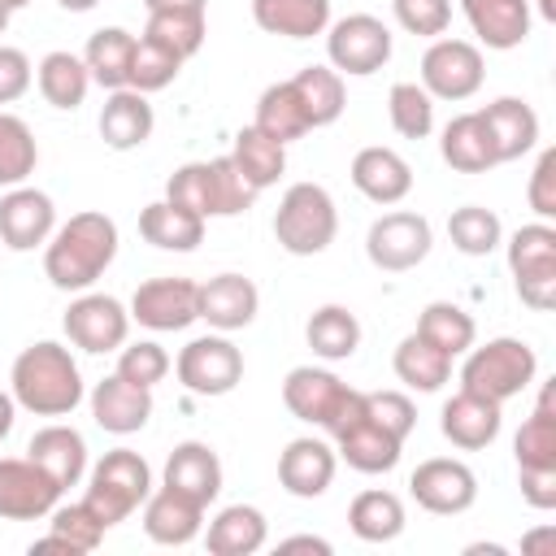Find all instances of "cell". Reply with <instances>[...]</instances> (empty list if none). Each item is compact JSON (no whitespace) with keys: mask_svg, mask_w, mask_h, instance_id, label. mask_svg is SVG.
<instances>
[{"mask_svg":"<svg viewBox=\"0 0 556 556\" xmlns=\"http://www.w3.org/2000/svg\"><path fill=\"white\" fill-rule=\"evenodd\" d=\"M539 374V356L526 339H513V334H500V339H486L482 348H469L465 352V365H460V387L473 391V395H486L495 404L521 395Z\"/></svg>","mask_w":556,"mask_h":556,"instance_id":"obj_4","label":"cell"},{"mask_svg":"<svg viewBox=\"0 0 556 556\" xmlns=\"http://www.w3.org/2000/svg\"><path fill=\"white\" fill-rule=\"evenodd\" d=\"M213 191H217V217H239V213H248L252 200L261 195V191L239 174V165L230 161V152H226V156H213Z\"/></svg>","mask_w":556,"mask_h":556,"instance_id":"obj_51","label":"cell"},{"mask_svg":"<svg viewBox=\"0 0 556 556\" xmlns=\"http://www.w3.org/2000/svg\"><path fill=\"white\" fill-rule=\"evenodd\" d=\"M408 495L434 517H456L473 508L478 473L456 456H430L408 473Z\"/></svg>","mask_w":556,"mask_h":556,"instance_id":"obj_11","label":"cell"},{"mask_svg":"<svg viewBox=\"0 0 556 556\" xmlns=\"http://www.w3.org/2000/svg\"><path fill=\"white\" fill-rule=\"evenodd\" d=\"M508 269H513L521 304H530L534 313H547L556 304V226L530 222V226L513 230Z\"/></svg>","mask_w":556,"mask_h":556,"instance_id":"obj_6","label":"cell"},{"mask_svg":"<svg viewBox=\"0 0 556 556\" xmlns=\"http://www.w3.org/2000/svg\"><path fill=\"white\" fill-rule=\"evenodd\" d=\"M304 113H308V126H330L343 117V104H348V91H343V74L330 70V65H304L295 78H291Z\"/></svg>","mask_w":556,"mask_h":556,"instance_id":"obj_36","label":"cell"},{"mask_svg":"<svg viewBox=\"0 0 556 556\" xmlns=\"http://www.w3.org/2000/svg\"><path fill=\"white\" fill-rule=\"evenodd\" d=\"M517 486L530 508H556V465H517Z\"/></svg>","mask_w":556,"mask_h":556,"instance_id":"obj_55","label":"cell"},{"mask_svg":"<svg viewBox=\"0 0 556 556\" xmlns=\"http://www.w3.org/2000/svg\"><path fill=\"white\" fill-rule=\"evenodd\" d=\"M447 239H452V248L465 252V256H491V252L500 248V239H504V226H500V217H495L491 208H482V204H460V208H452V217H447Z\"/></svg>","mask_w":556,"mask_h":556,"instance_id":"obj_45","label":"cell"},{"mask_svg":"<svg viewBox=\"0 0 556 556\" xmlns=\"http://www.w3.org/2000/svg\"><path fill=\"white\" fill-rule=\"evenodd\" d=\"M387 113L395 135L404 139H426L434 130V96L421 83H395L387 96Z\"/></svg>","mask_w":556,"mask_h":556,"instance_id":"obj_48","label":"cell"},{"mask_svg":"<svg viewBox=\"0 0 556 556\" xmlns=\"http://www.w3.org/2000/svg\"><path fill=\"white\" fill-rule=\"evenodd\" d=\"M391 13L408 35L421 39H439L452 26V0H391Z\"/></svg>","mask_w":556,"mask_h":556,"instance_id":"obj_52","label":"cell"},{"mask_svg":"<svg viewBox=\"0 0 556 556\" xmlns=\"http://www.w3.org/2000/svg\"><path fill=\"white\" fill-rule=\"evenodd\" d=\"M252 126H256L261 135L278 139L282 148H287L291 139H304V135L313 130V126H308V113H304V104H300V96H295V87H291V78L261 91V100H256V122H252Z\"/></svg>","mask_w":556,"mask_h":556,"instance_id":"obj_37","label":"cell"},{"mask_svg":"<svg viewBox=\"0 0 556 556\" xmlns=\"http://www.w3.org/2000/svg\"><path fill=\"white\" fill-rule=\"evenodd\" d=\"M552 400H556V387L543 382L534 413L521 421V430L513 439L517 465H556V408H552Z\"/></svg>","mask_w":556,"mask_h":556,"instance_id":"obj_42","label":"cell"},{"mask_svg":"<svg viewBox=\"0 0 556 556\" xmlns=\"http://www.w3.org/2000/svg\"><path fill=\"white\" fill-rule=\"evenodd\" d=\"M56 4H61L65 13H87V9H96L100 0H56Z\"/></svg>","mask_w":556,"mask_h":556,"instance_id":"obj_61","label":"cell"},{"mask_svg":"<svg viewBox=\"0 0 556 556\" xmlns=\"http://www.w3.org/2000/svg\"><path fill=\"white\" fill-rule=\"evenodd\" d=\"M321 552V556H330V543L326 539H317V534H295V539H282L278 543V552Z\"/></svg>","mask_w":556,"mask_h":556,"instance_id":"obj_57","label":"cell"},{"mask_svg":"<svg viewBox=\"0 0 556 556\" xmlns=\"http://www.w3.org/2000/svg\"><path fill=\"white\" fill-rule=\"evenodd\" d=\"M130 321L148 330H187L200 321V282L191 278H148L130 295Z\"/></svg>","mask_w":556,"mask_h":556,"instance_id":"obj_13","label":"cell"},{"mask_svg":"<svg viewBox=\"0 0 556 556\" xmlns=\"http://www.w3.org/2000/svg\"><path fill=\"white\" fill-rule=\"evenodd\" d=\"M252 22L265 35L313 39L330 26V0H252Z\"/></svg>","mask_w":556,"mask_h":556,"instance_id":"obj_31","label":"cell"},{"mask_svg":"<svg viewBox=\"0 0 556 556\" xmlns=\"http://www.w3.org/2000/svg\"><path fill=\"white\" fill-rule=\"evenodd\" d=\"M526 200L539 213V222H552L556 217V148H543L539 152L534 174H530V187H526Z\"/></svg>","mask_w":556,"mask_h":556,"instance_id":"obj_54","label":"cell"},{"mask_svg":"<svg viewBox=\"0 0 556 556\" xmlns=\"http://www.w3.org/2000/svg\"><path fill=\"white\" fill-rule=\"evenodd\" d=\"M61 486L30 456H0V517L4 521H39L56 508Z\"/></svg>","mask_w":556,"mask_h":556,"instance_id":"obj_14","label":"cell"},{"mask_svg":"<svg viewBox=\"0 0 556 556\" xmlns=\"http://www.w3.org/2000/svg\"><path fill=\"white\" fill-rule=\"evenodd\" d=\"M30 78H35L30 56H26L22 48H4V43H0V104L22 100V96L30 91Z\"/></svg>","mask_w":556,"mask_h":556,"instance_id":"obj_56","label":"cell"},{"mask_svg":"<svg viewBox=\"0 0 556 556\" xmlns=\"http://www.w3.org/2000/svg\"><path fill=\"white\" fill-rule=\"evenodd\" d=\"M139 235L161 252H191L204 239V217H195L191 208H178L169 200H152L139 213Z\"/></svg>","mask_w":556,"mask_h":556,"instance_id":"obj_33","label":"cell"},{"mask_svg":"<svg viewBox=\"0 0 556 556\" xmlns=\"http://www.w3.org/2000/svg\"><path fill=\"white\" fill-rule=\"evenodd\" d=\"M9 17H13V9L0 0V35H4V26H9Z\"/></svg>","mask_w":556,"mask_h":556,"instance_id":"obj_62","label":"cell"},{"mask_svg":"<svg viewBox=\"0 0 556 556\" xmlns=\"http://www.w3.org/2000/svg\"><path fill=\"white\" fill-rule=\"evenodd\" d=\"M4 4H9V9H13V13H17V9H26V4H30V0H4Z\"/></svg>","mask_w":556,"mask_h":556,"instance_id":"obj_64","label":"cell"},{"mask_svg":"<svg viewBox=\"0 0 556 556\" xmlns=\"http://www.w3.org/2000/svg\"><path fill=\"white\" fill-rule=\"evenodd\" d=\"M204 9H165V13H148L143 39L161 43L165 52H174L178 61L195 56L204 48Z\"/></svg>","mask_w":556,"mask_h":556,"instance_id":"obj_44","label":"cell"},{"mask_svg":"<svg viewBox=\"0 0 556 556\" xmlns=\"http://www.w3.org/2000/svg\"><path fill=\"white\" fill-rule=\"evenodd\" d=\"M91 417L109 434H135L152 417V391L126 382L122 374H109L91 387Z\"/></svg>","mask_w":556,"mask_h":556,"instance_id":"obj_21","label":"cell"},{"mask_svg":"<svg viewBox=\"0 0 556 556\" xmlns=\"http://www.w3.org/2000/svg\"><path fill=\"white\" fill-rule=\"evenodd\" d=\"M200 530H204V504L200 500H191V495H182V491H174L165 482H161V491H152L143 500V534L152 543L187 547Z\"/></svg>","mask_w":556,"mask_h":556,"instance_id":"obj_19","label":"cell"},{"mask_svg":"<svg viewBox=\"0 0 556 556\" xmlns=\"http://www.w3.org/2000/svg\"><path fill=\"white\" fill-rule=\"evenodd\" d=\"M9 391H13L17 408H26L35 417H70L83 404V374L65 343L39 339L17 352V361L9 369Z\"/></svg>","mask_w":556,"mask_h":556,"instance_id":"obj_2","label":"cell"},{"mask_svg":"<svg viewBox=\"0 0 556 556\" xmlns=\"http://www.w3.org/2000/svg\"><path fill=\"white\" fill-rule=\"evenodd\" d=\"M152 104L143 91L135 87H117L109 91L104 109H100V139L113 148V152H130V148H143L152 139Z\"/></svg>","mask_w":556,"mask_h":556,"instance_id":"obj_25","label":"cell"},{"mask_svg":"<svg viewBox=\"0 0 556 556\" xmlns=\"http://www.w3.org/2000/svg\"><path fill=\"white\" fill-rule=\"evenodd\" d=\"M543 547H556V530L552 526H543V530H534V534L521 539V552H530V556H539Z\"/></svg>","mask_w":556,"mask_h":556,"instance_id":"obj_58","label":"cell"},{"mask_svg":"<svg viewBox=\"0 0 556 556\" xmlns=\"http://www.w3.org/2000/svg\"><path fill=\"white\" fill-rule=\"evenodd\" d=\"M39 165V143L30 126L13 113H0V187H22Z\"/></svg>","mask_w":556,"mask_h":556,"instance_id":"obj_46","label":"cell"},{"mask_svg":"<svg viewBox=\"0 0 556 556\" xmlns=\"http://www.w3.org/2000/svg\"><path fill=\"white\" fill-rule=\"evenodd\" d=\"M486 130H491V143H495V161H521L526 152L539 148V113L517 100V96H500L491 100L486 109H478Z\"/></svg>","mask_w":556,"mask_h":556,"instance_id":"obj_24","label":"cell"},{"mask_svg":"<svg viewBox=\"0 0 556 556\" xmlns=\"http://www.w3.org/2000/svg\"><path fill=\"white\" fill-rule=\"evenodd\" d=\"M352 187L374 204H400L413 191V165L395 148H361L352 156Z\"/></svg>","mask_w":556,"mask_h":556,"instance_id":"obj_22","label":"cell"},{"mask_svg":"<svg viewBox=\"0 0 556 556\" xmlns=\"http://www.w3.org/2000/svg\"><path fill=\"white\" fill-rule=\"evenodd\" d=\"M348 526L361 543H391L404 534V500L395 491L369 486L348 504Z\"/></svg>","mask_w":556,"mask_h":556,"instance_id":"obj_34","label":"cell"},{"mask_svg":"<svg viewBox=\"0 0 556 556\" xmlns=\"http://www.w3.org/2000/svg\"><path fill=\"white\" fill-rule=\"evenodd\" d=\"M148 13H165V9H204V0H143Z\"/></svg>","mask_w":556,"mask_h":556,"instance_id":"obj_60","label":"cell"},{"mask_svg":"<svg viewBox=\"0 0 556 556\" xmlns=\"http://www.w3.org/2000/svg\"><path fill=\"white\" fill-rule=\"evenodd\" d=\"M417 334L430 339L434 348H443V352L456 361V356H465V352L473 348L478 326H473V317H469L460 304H452V300H434V304L421 308V317H417Z\"/></svg>","mask_w":556,"mask_h":556,"instance_id":"obj_43","label":"cell"},{"mask_svg":"<svg viewBox=\"0 0 556 556\" xmlns=\"http://www.w3.org/2000/svg\"><path fill=\"white\" fill-rule=\"evenodd\" d=\"M48 534L30 543V552H43V547H61V552H96L100 539H104V526L100 517L78 500V504H56L48 513Z\"/></svg>","mask_w":556,"mask_h":556,"instance_id":"obj_40","label":"cell"},{"mask_svg":"<svg viewBox=\"0 0 556 556\" xmlns=\"http://www.w3.org/2000/svg\"><path fill=\"white\" fill-rule=\"evenodd\" d=\"M56 230V208L48 191L35 187H9V195H0V243L9 252H30L39 243H48Z\"/></svg>","mask_w":556,"mask_h":556,"instance_id":"obj_15","label":"cell"},{"mask_svg":"<svg viewBox=\"0 0 556 556\" xmlns=\"http://www.w3.org/2000/svg\"><path fill=\"white\" fill-rule=\"evenodd\" d=\"M178 70H182V61H178L174 52H165V48L152 43V39H135V56H130V78H126V87L152 96V91L169 87V83L178 78Z\"/></svg>","mask_w":556,"mask_h":556,"instance_id":"obj_49","label":"cell"},{"mask_svg":"<svg viewBox=\"0 0 556 556\" xmlns=\"http://www.w3.org/2000/svg\"><path fill=\"white\" fill-rule=\"evenodd\" d=\"M304 339H308L313 356H321V361H348V356L361 348V321H356V313L343 308V304H321V308L308 317Z\"/></svg>","mask_w":556,"mask_h":556,"instance_id":"obj_38","label":"cell"},{"mask_svg":"<svg viewBox=\"0 0 556 556\" xmlns=\"http://www.w3.org/2000/svg\"><path fill=\"white\" fill-rule=\"evenodd\" d=\"M326 56H330V70L339 74H352V78L378 74L391 61V30L374 13H348L334 26H326Z\"/></svg>","mask_w":556,"mask_h":556,"instance_id":"obj_7","label":"cell"},{"mask_svg":"<svg viewBox=\"0 0 556 556\" xmlns=\"http://www.w3.org/2000/svg\"><path fill=\"white\" fill-rule=\"evenodd\" d=\"M539 9H543V17H556V0H539Z\"/></svg>","mask_w":556,"mask_h":556,"instance_id":"obj_63","label":"cell"},{"mask_svg":"<svg viewBox=\"0 0 556 556\" xmlns=\"http://www.w3.org/2000/svg\"><path fill=\"white\" fill-rule=\"evenodd\" d=\"M13 417H17V400H13V391H0V439H9Z\"/></svg>","mask_w":556,"mask_h":556,"instance_id":"obj_59","label":"cell"},{"mask_svg":"<svg viewBox=\"0 0 556 556\" xmlns=\"http://www.w3.org/2000/svg\"><path fill=\"white\" fill-rule=\"evenodd\" d=\"M334 465H339V452L326 439L304 434V439H291L282 447V456H278V482L295 500H317V495L330 491Z\"/></svg>","mask_w":556,"mask_h":556,"instance_id":"obj_16","label":"cell"},{"mask_svg":"<svg viewBox=\"0 0 556 556\" xmlns=\"http://www.w3.org/2000/svg\"><path fill=\"white\" fill-rule=\"evenodd\" d=\"M169 352L156 343V339H139V343H122L117 348V369L113 374H122L126 382H135V387H156L165 374H169Z\"/></svg>","mask_w":556,"mask_h":556,"instance_id":"obj_50","label":"cell"},{"mask_svg":"<svg viewBox=\"0 0 556 556\" xmlns=\"http://www.w3.org/2000/svg\"><path fill=\"white\" fill-rule=\"evenodd\" d=\"M348 391H352L348 382H339L330 369H317V365H295L282 378V404H287V413L300 417V421H308V426H321V430L330 426V417L339 413V404H343Z\"/></svg>","mask_w":556,"mask_h":556,"instance_id":"obj_17","label":"cell"},{"mask_svg":"<svg viewBox=\"0 0 556 556\" xmlns=\"http://www.w3.org/2000/svg\"><path fill=\"white\" fill-rule=\"evenodd\" d=\"M439 152H443V161H447L456 174H486V169L500 165L482 113H456V117L443 126Z\"/></svg>","mask_w":556,"mask_h":556,"instance_id":"obj_28","label":"cell"},{"mask_svg":"<svg viewBox=\"0 0 556 556\" xmlns=\"http://www.w3.org/2000/svg\"><path fill=\"white\" fill-rule=\"evenodd\" d=\"M430 243H434V230L421 213H408V208H395V213H382L369 235H365V256L382 269V274H404V269H417L426 256H430Z\"/></svg>","mask_w":556,"mask_h":556,"instance_id":"obj_9","label":"cell"},{"mask_svg":"<svg viewBox=\"0 0 556 556\" xmlns=\"http://www.w3.org/2000/svg\"><path fill=\"white\" fill-rule=\"evenodd\" d=\"M165 486H174V491H182V495H191V500H200L208 508L222 495V460H217V452L208 443H200V439L178 443L169 452V460H165Z\"/></svg>","mask_w":556,"mask_h":556,"instance_id":"obj_27","label":"cell"},{"mask_svg":"<svg viewBox=\"0 0 556 556\" xmlns=\"http://www.w3.org/2000/svg\"><path fill=\"white\" fill-rule=\"evenodd\" d=\"M400 439L387 434L369 413L352 421L343 434H334V452L356 469V473H391L400 465Z\"/></svg>","mask_w":556,"mask_h":556,"instance_id":"obj_29","label":"cell"},{"mask_svg":"<svg viewBox=\"0 0 556 556\" xmlns=\"http://www.w3.org/2000/svg\"><path fill=\"white\" fill-rule=\"evenodd\" d=\"M265 539H269V521L252 504H226L204 530V547L213 556H252L265 547Z\"/></svg>","mask_w":556,"mask_h":556,"instance_id":"obj_30","label":"cell"},{"mask_svg":"<svg viewBox=\"0 0 556 556\" xmlns=\"http://www.w3.org/2000/svg\"><path fill=\"white\" fill-rule=\"evenodd\" d=\"M339 235V208L321 182H291L274 213V239L291 256H317Z\"/></svg>","mask_w":556,"mask_h":556,"instance_id":"obj_3","label":"cell"},{"mask_svg":"<svg viewBox=\"0 0 556 556\" xmlns=\"http://www.w3.org/2000/svg\"><path fill=\"white\" fill-rule=\"evenodd\" d=\"M152 495V469L139 452L130 447H113L96 460L91 478H87V495L83 504L100 517L104 530H113L117 521H126L143 500Z\"/></svg>","mask_w":556,"mask_h":556,"instance_id":"obj_5","label":"cell"},{"mask_svg":"<svg viewBox=\"0 0 556 556\" xmlns=\"http://www.w3.org/2000/svg\"><path fill=\"white\" fill-rule=\"evenodd\" d=\"M26 456H30L61 491L78 486L83 473H87V439H83L74 426H61V421L35 430L30 443H26Z\"/></svg>","mask_w":556,"mask_h":556,"instance_id":"obj_23","label":"cell"},{"mask_svg":"<svg viewBox=\"0 0 556 556\" xmlns=\"http://www.w3.org/2000/svg\"><path fill=\"white\" fill-rule=\"evenodd\" d=\"M230 161L239 165V174H243L256 191H265V187H274V182L282 178V169H287V148H282L278 139H269V135H261L256 126H243V130L235 135Z\"/></svg>","mask_w":556,"mask_h":556,"instance_id":"obj_41","label":"cell"},{"mask_svg":"<svg viewBox=\"0 0 556 556\" xmlns=\"http://www.w3.org/2000/svg\"><path fill=\"white\" fill-rule=\"evenodd\" d=\"M65 334L74 348L100 356V352H117L130 334V308L117 300V295H100V291H87L78 295L70 308H65Z\"/></svg>","mask_w":556,"mask_h":556,"instance_id":"obj_12","label":"cell"},{"mask_svg":"<svg viewBox=\"0 0 556 556\" xmlns=\"http://www.w3.org/2000/svg\"><path fill=\"white\" fill-rule=\"evenodd\" d=\"M130 56H135V35H130L126 26H100V30L87 39V48H83V65H87L91 83L104 87V91L126 87V78H130Z\"/></svg>","mask_w":556,"mask_h":556,"instance_id":"obj_32","label":"cell"},{"mask_svg":"<svg viewBox=\"0 0 556 556\" xmlns=\"http://www.w3.org/2000/svg\"><path fill=\"white\" fill-rule=\"evenodd\" d=\"M391 365H395V378H400L408 391H439V387L452 378V356H447L443 348H434L430 339H421L417 330L400 339Z\"/></svg>","mask_w":556,"mask_h":556,"instance_id":"obj_35","label":"cell"},{"mask_svg":"<svg viewBox=\"0 0 556 556\" xmlns=\"http://www.w3.org/2000/svg\"><path fill=\"white\" fill-rule=\"evenodd\" d=\"M486 78L482 48L469 39H430L421 56V87L434 100H469Z\"/></svg>","mask_w":556,"mask_h":556,"instance_id":"obj_10","label":"cell"},{"mask_svg":"<svg viewBox=\"0 0 556 556\" xmlns=\"http://www.w3.org/2000/svg\"><path fill=\"white\" fill-rule=\"evenodd\" d=\"M117 256V222L109 213H74L43 243V274L56 291H87Z\"/></svg>","mask_w":556,"mask_h":556,"instance_id":"obj_1","label":"cell"},{"mask_svg":"<svg viewBox=\"0 0 556 556\" xmlns=\"http://www.w3.org/2000/svg\"><path fill=\"white\" fill-rule=\"evenodd\" d=\"M365 413L387 430V434H395L400 443L413 434V426H417V408H413V400L404 395V391H365Z\"/></svg>","mask_w":556,"mask_h":556,"instance_id":"obj_53","label":"cell"},{"mask_svg":"<svg viewBox=\"0 0 556 556\" xmlns=\"http://www.w3.org/2000/svg\"><path fill=\"white\" fill-rule=\"evenodd\" d=\"M460 9L469 30L495 52L521 48L530 35V0H460Z\"/></svg>","mask_w":556,"mask_h":556,"instance_id":"obj_26","label":"cell"},{"mask_svg":"<svg viewBox=\"0 0 556 556\" xmlns=\"http://www.w3.org/2000/svg\"><path fill=\"white\" fill-rule=\"evenodd\" d=\"M165 200L178 208H191L195 217H217V191H213V161H187L165 178Z\"/></svg>","mask_w":556,"mask_h":556,"instance_id":"obj_47","label":"cell"},{"mask_svg":"<svg viewBox=\"0 0 556 556\" xmlns=\"http://www.w3.org/2000/svg\"><path fill=\"white\" fill-rule=\"evenodd\" d=\"M35 83L52 109H78L91 91V74L83 65V56H74V52H48L35 70Z\"/></svg>","mask_w":556,"mask_h":556,"instance_id":"obj_39","label":"cell"},{"mask_svg":"<svg viewBox=\"0 0 556 556\" xmlns=\"http://www.w3.org/2000/svg\"><path fill=\"white\" fill-rule=\"evenodd\" d=\"M500 408H504V404H495V400L473 395V391L460 387V391L443 404L439 430H443V439H447L452 447H460V452L491 447L495 434H500V426H504V413H500Z\"/></svg>","mask_w":556,"mask_h":556,"instance_id":"obj_18","label":"cell"},{"mask_svg":"<svg viewBox=\"0 0 556 556\" xmlns=\"http://www.w3.org/2000/svg\"><path fill=\"white\" fill-rule=\"evenodd\" d=\"M174 374H178V382H182L191 395H204V400L230 395V391L243 382V352H239L222 330H217V334H200V339H191V343L178 352Z\"/></svg>","mask_w":556,"mask_h":556,"instance_id":"obj_8","label":"cell"},{"mask_svg":"<svg viewBox=\"0 0 556 556\" xmlns=\"http://www.w3.org/2000/svg\"><path fill=\"white\" fill-rule=\"evenodd\" d=\"M256 308H261V291L243 274H217V278L200 282V321H208L222 334L252 326Z\"/></svg>","mask_w":556,"mask_h":556,"instance_id":"obj_20","label":"cell"}]
</instances>
